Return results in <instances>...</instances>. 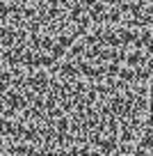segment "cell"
Here are the masks:
<instances>
[{
  "label": "cell",
  "mask_w": 153,
  "mask_h": 156,
  "mask_svg": "<svg viewBox=\"0 0 153 156\" xmlns=\"http://www.w3.org/2000/svg\"><path fill=\"white\" fill-rule=\"evenodd\" d=\"M25 87L34 90L37 94H46L53 87V80L48 73H32V76H25Z\"/></svg>",
  "instance_id": "cell-1"
},
{
  "label": "cell",
  "mask_w": 153,
  "mask_h": 156,
  "mask_svg": "<svg viewBox=\"0 0 153 156\" xmlns=\"http://www.w3.org/2000/svg\"><path fill=\"white\" fill-rule=\"evenodd\" d=\"M2 151H5V142L0 140V154H2Z\"/></svg>",
  "instance_id": "cell-2"
}]
</instances>
